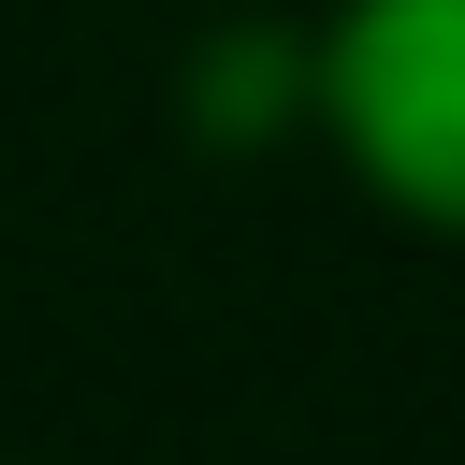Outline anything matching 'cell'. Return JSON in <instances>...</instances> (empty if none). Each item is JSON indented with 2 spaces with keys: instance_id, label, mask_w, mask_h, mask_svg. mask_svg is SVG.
<instances>
[{
  "instance_id": "obj_1",
  "label": "cell",
  "mask_w": 465,
  "mask_h": 465,
  "mask_svg": "<svg viewBox=\"0 0 465 465\" xmlns=\"http://www.w3.org/2000/svg\"><path fill=\"white\" fill-rule=\"evenodd\" d=\"M334 116L392 203L465 218V0H363L334 44Z\"/></svg>"
}]
</instances>
